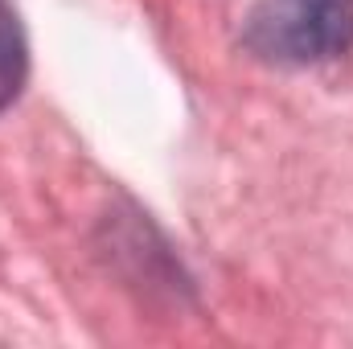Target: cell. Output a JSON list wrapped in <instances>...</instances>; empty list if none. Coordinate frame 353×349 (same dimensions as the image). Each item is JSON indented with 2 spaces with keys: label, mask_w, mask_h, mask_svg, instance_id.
Listing matches in <instances>:
<instances>
[{
  "label": "cell",
  "mask_w": 353,
  "mask_h": 349,
  "mask_svg": "<svg viewBox=\"0 0 353 349\" xmlns=\"http://www.w3.org/2000/svg\"><path fill=\"white\" fill-rule=\"evenodd\" d=\"M243 46L275 66H316L353 50V0H255Z\"/></svg>",
  "instance_id": "obj_1"
},
{
  "label": "cell",
  "mask_w": 353,
  "mask_h": 349,
  "mask_svg": "<svg viewBox=\"0 0 353 349\" xmlns=\"http://www.w3.org/2000/svg\"><path fill=\"white\" fill-rule=\"evenodd\" d=\"M29 79V41L21 29V17L8 0H0V111L17 103Z\"/></svg>",
  "instance_id": "obj_2"
}]
</instances>
